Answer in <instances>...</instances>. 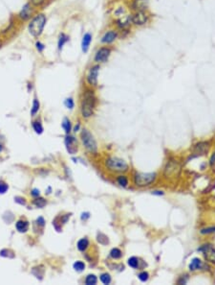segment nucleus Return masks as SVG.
I'll return each instance as SVG.
<instances>
[{"instance_id":"1","label":"nucleus","mask_w":215,"mask_h":285,"mask_svg":"<svg viewBox=\"0 0 215 285\" xmlns=\"http://www.w3.org/2000/svg\"><path fill=\"white\" fill-rule=\"evenodd\" d=\"M45 23H46V17L44 14L40 13V14H37L36 16L31 23L29 24V32L30 34L37 38L41 35L43 29H44V26H45Z\"/></svg>"},{"instance_id":"2","label":"nucleus","mask_w":215,"mask_h":285,"mask_svg":"<svg viewBox=\"0 0 215 285\" xmlns=\"http://www.w3.org/2000/svg\"><path fill=\"white\" fill-rule=\"evenodd\" d=\"M95 107V96L92 91H86L81 102V114L83 117L88 118L93 114Z\"/></svg>"},{"instance_id":"3","label":"nucleus","mask_w":215,"mask_h":285,"mask_svg":"<svg viewBox=\"0 0 215 285\" xmlns=\"http://www.w3.org/2000/svg\"><path fill=\"white\" fill-rule=\"evenodd\" d=\"M105 165L113 172H126L128 170V164L121 158H109L105 161Z\"/></svg>"},{"instance_id":"4","label":"nucleus","mask_w":215,"mask_h":285,"mask_svg":"<svg viewBox=\"0 0 215 285\" xmlns=\"http://www.w3.org/2000/svg\"><path fill=\"white\" fill-rule=\"evenodd\" d=\"M156 179L155 173H137L134 176V183L137 186H147Z\"/></svg>"},{"instance_id":"5","label":"nucleus","mask_w":215,"mask_h":285,"mask_svg":"<svg viewBox=\"0 0 215 285\" xmlns=\"http://www.w3.org/2000/svg\"><path fill=\"white\" fill-rule=\"evenodd\" d=\"M81 140L84 145V147L88 150L90 153L96 154L98 151V146L97 142L94 138V137L92 136L91 132L87 130H83L81 132Z\"/></svg>"},{"instance_id":"6","label":"nucleus","mask_w":215,"mask_h":285,"mask_svg":"<svg viewBox=\"0 0 215 285\" xmlns=\"http://www.w3.org/2000/svg\"><path fill=\"white\" fill-rule=\"evenodd\" d=\"M200 251H203L205 258L208 261H210L212 263H215V249L211 245H204L199 249Z\"/></svg>"},{"instance_id":"7","label":"nucleus","mask_w":215,"mask_h":285,"mask_svg":"<svg viewBox=\"0 0 215 285\" xmlns=\"http://www.w3.org/2000/svg\"><path fill=\"white\" fill-rule=\"evenodd\" d=\"M111 50L107 47H102L100 50H98V52L96 53L95 56V61L97 63H105L107 60H108L109 56H110Z\"/></svg>"},{"instance_id":"8","label":"nucleus","mask_w":215,"mask_h":285,"mask_svg":"<svg viewBox=\"0 0 215 285\" xmlns=\"http://www.w3.org/2000/svg\"><path fill=\"white\" fill-rule=\"evenodd\" d=\"M99 71H100V66L99 65H95V66H93V67L90 69L89 74H88V76H87V81H88V83L90 85L97 86Z\"/></svg>"},{"instance_id":"9","label":"nucleus","mask_w":215,"mask_h":285,"mask_svg":"<svg viewBox=\"0 0 215 285\" xmlns=\"http://www.w3.org/2000/svg\"><path fill=\"white\" fill-rule=\"evenodd\" d=\"M147 21V16L144 11H138L132 17V22L136 25H144Z\"/></svg>"},{"instance_id":"10","label":"nucleus","mask_w":215,"mask_h":285,"mask_svg":"<svg viewBox=\"0 0 215 285\" xmlns=\"http://www.w3.org/2000/svg\"><path fill=\"white\" fill-rule=\"evenodd\" d=\"M65 145L66 148L68 150V152L70 154H75L76 151H78V143H76V140L75 137H66L65 138Z\"/></svg>"},{"instance_id":"11","label":"nucleus","mask_w":215,"mask_h":285,"mask_svg":"<svg viewBox=\"0 0 215 285\" xmlns=\"http://www.w3.org/2000/svg\"><path fill=\"white\" fill-rule=\"evenodd\" d=\"M176 171L179 172L180 171V166L178 165V163L176 162H169L167 163V165L164 169V176L166 178H168L169 176H172V175H176Z\"/></svg>"},{"instance_id":"12","label":"nucleus","mask_w":215,"mask_h":285,"mask_svg":"<svg viewBox=\"0 0 215 285\" xmlns=\"http://www.w3.org/2000/svg\"><path fill=\"white\" fill-rule=\"evenodd\" d=\"M92 41V36L90 33H86L83 38H82V41H81V48H82V51L84 53H86L89 49V46H90V43Z\"/></svg>"},{"instance_id":"13","label":"nucleus","mask_w":215,"mask_h":285,"mask_svg":"<svg viewBox=\"0 0 215 285\" xmlns=\"http://www.w3.org/2000/svg\"><path fill=\"white\" fill-rule=\"evenodd\" d=\"M208 143H206V142H202V143H199L195 146V149H194V154L196 155H204L206 152H208Z\"/></svg>"},{"instance_id":"14","label":"nucleus","mask_w":215,"mask_h":285,"mask_svg":"<svg viewBox=\"0 0 215 285\" xmlns=\"http://www.w3.org/2000/svg\"><path fill=\"white\" fill-rule=\"evenodd\" d=\"M116 38H117V33L114 32V31H109V32L105 33V35L102 37L101 42H103V43H111V42H113L116 39Z\"/></svg>"},{"instance_id":"15","label":"nucleus","mask_w":215,"mask_h":285,"mask_svg":"<svg viewBox=\"0 0 215 285\" xmlns=\"http://www.w3.org/2000/svg\"><path fill=\"white\" fill-rule=\"evenodd\" d=\"M31 13H32L31 6H30V4H26L19 13V18L22 19H27L31 17Z\"/></svg>"},{"instance_id":"16","label":"nucleus","mask_w":215,"mask_h":285,"mask_svg":"<svg viewBox=\"0 0 215 285\" xmlns=\"http://www.w3.org/2000/svg\"><path fill=\"white\" fill-rule=\"evenodd\" d=\"M148 6V1L147 0H135L134 2V7L138 11H144L146 9Z\"/></svg>"},{"instance_id":"17","label":"nucleus","mask_w":215,"mask_h":285,"mask_svg":"<svg viewBox=\"0 0 215 285\" xmlns=\"http://www.w3.org/2000/svg\"><path fill=\"white\" fill-rule=\"evenodd\" d=\"M203 266V263L202 261L199 259V258H193L189 264V270L190 271H196V270H199L201 269V267Z\"/></svg>"},{"instance_id":"18","label":"nucleus","mask_w":215,"mask_h":285,"mask_svg":"<svg viewBox=\"0 0 215 285\" xmlns=\"http://www.w3.org/2000/svg\"><path fill=\"white\" fill-rule=\"evenodd\" d=\"M15 227H17V230L19 232H25V231H28L29 224H28V222H26V221L19 220V221H17V224H15Z\"/></svg>"},{"instance_id":"19","label":"nucleus","mask_w":215,"mask_h":285,"mask_svg":"<svg viewBox=\"0 0 215 285\" xmlns=\"http://www.w3.org/2000/svg\"><path fill=\"white\" fill-rule=\"evenodd\" d=\"M78 249L80 250V251H85L87 248H88V246H89V241H88V239L87 238H82V239H81L80 241L78 242Z\"/></svg>"},{"instance_id":"20","label":"nucleus","mask_w":215,"mask_h":285,"mask_svg":"<svg viewBox=\"0 0 215 285\" xmlns=\"http://www.w3.org/2000/svg\"><path fill=\"white\" fill-rule=\"evenodd\" d=\"M68 40H69V38H68L66 35L61 34V35L59 36V39H58V49H59V50L62 49V48H63V45H64V44H65Z\"/></svg>"},{"instance_id":"21","label":"nucleus","mask_w":215,"mask_h":285,"mask_svg":"<svg viewBox=\"0 0 215 285\" xmlns=\"http://www.w3.org/2000/svg\"><path fill=\"white\" fill-rule=\"evenodd\" d=\"M122 256V252L120 249L118 248H115V249H112L111 251H110V256L114 259H119Z\"/></svg>"},{"instance_id":"22","label":"nucleus","mask_w":215,"mask_h":285,"mask_svg":"<svg viewBox=\"0 0 215 285\" xmlns=\"http://www.w3.org/2000/svg\"><path fill=\"white\" fill-rule=\"evenodd\" d=\"M97 281H98V279H97V277L95 275H89L85 278V284L86 285H95L97 283Z\"/></svg>"},{"instance_id":"23","label":"nucleus","mask_w":215,"mask_h":285,"mask_svg":"<svg viewBox=\"0 0 215 285\" xmlns=\"http://www.w3.org/2000/svg\"><path fill=\"white\" fill-rule=\"evenodd\" d=\"M131 21H132V18H130V17H126L125 18L121 19V20H119L118 22H119V26H120V27L125 28V27H127V26L130 24V22H131Z\"/></svg>"},{"instance_id":"24","label":"nucleus","mask_w":215,"mask_h":285,"mask_svg":"<svg viewBox=\"0 0 215 285\" xmlns=\"http://www.w3.org/2000/svg\"><path fill=\"white\" fill-rule=\"evenodd\" d=\"M127 263H128V265H129L131 268H133V269H136V268H138V266H139V260H138V258L135 257V256L130 257V258L128 259Z\"/></svg>"},{"instance_id":"25","label":"nucleus","mask_w":215,"mask_h":285,"mask_svg":"<svg viewBox=\"0 0 215 285\" xmlns=\"http://www.w3.org/2000/svg\"><path fill=\"white\" fill-rule=\"evenodd\" d=\"M117 181H118V184L120 185L124 186V187L127 186V184H128V179H127V178L125 176H120V177H118Z\"/></svg>"},{"instance_id":"26","label":"nucleus","mask_w":215,"mask_h":285,"mask_svg":"<svg viewBox=\"0 0 215 285\" xmlns=\"http://www.w3.org/2000/svg\"><path fill=\"white\" fill-rule=\"evenodd\" d=\"M62 128L64 129V131H65L66 133H69V132H70V131H71V123H70V120H69L68 118H64V119H63Z\"/></svg>"},{"instance_id":"27","label":"nucleus","mask_w":215,"mask_h":285,"mask_svg":"<svg viewBox=\"0 0 215 285\" xmlns=\"http://www.w3.org/2000/svg\"><path fill=\"white\" fill-rule=\"evenodd\" d=\"M98 241L100 244H102V245H106V244H108L109 240H108V237H107L106 235H104L102 233H99V235H98Z\"/></svg>"},{"instance_id":"28","label":"nucleus","mask_w":215,"mask_h":285,"mask_svg":"<svg viewBox=\"0 0 215 285\" xmlns=\"http://www.w3.org/2000/svg\"><path fill=\"white\" fill-rule=\"evenodd\" d=\"M84 268H85V265L81 261H76V262L74 263V269L76 270V271L81 272V271H83V270H84Z\"/></svg>"},{"instance_id":"29","label":"nucleus","mask_w":215,"mask_h":285,"mask_svg":"<svg viewBox=\"0 0 215 285\" xmlns=\"http://www.w3.org/2000/svg\"><path fill=\"white\" fill-rule=\"evenodd\" d=\"M39 110V102L37 99H35L34 102H33V108H32V111H31V113L32 115H35Z\"/></svg>"},{"instance_id":"30","label":"nucleus","mask_w":215,"mask_h":285,"mask_svg":"<svg viewBox=\"0 0 215 285\" xmlns=\"http://www.w3.org/2000/svg\"><path fill=\"white\" fill-rule=\"evenodd\" d=\"M100 281L103 284H109L111 282V277L109 274H102L100 276Z\"/></svg>"},{"instance_id":"31","label":"nucleus","mask_w":215,"mask_h":285,"mask_svg":"<svg viewBox=\"0 0 215 285\" xmlns=\"http://www.w3.org/2000/svg\"><path fill=\"white\" fill-rule=\"evenodd\" d=\"M34 205H37V207H40L42 208L45 205H46V201L43 199V198H37L34 201Z\"/></svg>"},{"instance_id":"32","label":"nucleus","mask_w":215,"mask_h":285,"mask_svg":"<svg viewBox=\"0 0 215 285\" xmlns=\"http://www.w3.org/2000/svg\"><path fill=\"white\" fill-rule=\"evenodd\" d=\"M33 127H34V130L36 131V132L37 133H42L43 132V128L41 126V124L39 122H34L33 123Z\"/></svg>"},{"instance_id":"33","label":"nucleus","mask_w":215,"mask_h":285,"mask_svg":"<svg viewBox=\"0 0 215 285\" xmlns=\"http://www.w3.org/2000/svg\"><path fill=\"white\" fill-rule=\"evenodd\" d=\"M138 277H139V279H140L141 281L145 282V281H147V280H148L149 275H148V273H147V272H142V273H140V274H139V276H138Z\"/></svg>"},{"instance_id":"34","label":"nucleus","mask_w":215,"mask_h":285,"mask_svg":"<svg viewBox=\"0 0 215 285\" xmlns=\"http://www.w3.org/2000/svg\"><path fill=\"white\" fill-rule=\"evenodd\" d=\"M212 232H215V227L206 228V229H203V230L201 231V233H202V234H208V233H212Z\"/></svg>"},{"instance_id":"35","label":"nucleus","mask_w":215,"mask_h":285,"mask_svg":"<svg viewBox=\"0 0 215 285\" xmlns=\"http://www.w3.org/2000/svg\"><path fill=\"white\" fill-rule=\"evenodd\" d=\"M64 104H65V106H66L68 109H73V108H74V101H73L72 98H67V99L65 100Z\"/></svg>"},{"instance_id":"36","label":"nucleus","mask_w":215,"mask_h":285,"mask_svg":"<svg viewBox=\"0 0 215 285\" xmlns=\"http://www.w3.org/2000/svg\"><path fill=\"white\" fill-rule=\"evenodd\" d=\"M7 190H8V185L3 182H0V194H4Z\"/></svg>"},{"instance_id":"37","label":"nucleus","mask_w":215,"mask_h":285,"mask_svg":"<svg viewBox=\"0 0 215 285\" xmlns=\"http://www.w3.org/2000/svg\"><path fill=\"white\" fill-rule=\"evenodd\" d=\"M36 46H37V49L39 52H42V51L44 50V48H45L44 44H42L40 41H37V42L36 43Z\"/></svg>"},{"instance_id":"38","label":"nucleus","mask_w":215,"mask_h":285,"mask_svg":"<svg viewBox=\"0 0 215 285\" xmlns=\"http://www.w3.org/2000/svg\"><path fill=\"white\" fill-rule=\"evenodd\" d=\"M45 1V0H32V2H33V4H35V5H40V4H42L43 2Z\"/></svg>"},{"instance_id":"39","label":"nucleus","mask_w":215,"mask_h":285,"mask_svg":"<svg viewBox=\"0 0 215 285\" xmlns=\"http://www.w3.org/2000/svg\"><path fill=\"white\" fill-rule=\"evenodd\" d=\"M14 200H15V202H17V203H19L20 205H25V201H24V199H22V198L17 197V198H15Z\"/></svg>"},{"instance_id":"40","label":"nucleus","mask_w":215,"mask_h":285,"mask_svg":"<svg viewBox=\"0 0 215 285\" xmlns=\"http://www.w3.org/2000/svg\"><path fill=\"white\" fill-rule=\"evenodd\" d=\"M44 223H45V221H44V219H43L42 217H39V218L37 219V224H39L41 227L44 226Z\"/></svg>"},{"instance_id":"41","label":"nucleus","mask_w":215,"mask_h":285,"mask_svg":"<svg viewBox=\"0 0 215 285\" xmlns=\"http://www.w3.org/2000/svg\"><path fill=\"white\" fill-rule=\"evenodd\" d=\"M32 195H33V196H35V197L39 196V190H37V189H33V191H32Z\"/></svg>"},{"instance_id":"42","label":"nucleus","mask_w":215,"mask_h":285,"mask_svg":"<svg viewBox=\"0 0 215 285\" xmlns=\"http://www.w3.org/2000/svg\"><path fill=\"white\" fill-rule=\"evenodd\" d=\"M210 165H213V164L215 163V153L211 156V158H210Z\"/></svg>"},{"instance_id":"43","label":"nucleus","mask_w":215,"mask_h":285,"mask_svg":"<svg viewBox=\"0 0 215 285\" xmlns=\"http://www.w3.org/2000/svg\"><path fill=\"white\" fill-rule=\"evenodd\" d=\"M86 218H89V213H82V214H81V219L84 220V219H86Z\"/></svg>"},{"instance_id":"44","label":"nucleus","mask_w":215,"mask_h":285,"mask_svg":"<svg viewBox=\"0 0 215 285\" xmlns=\"http://www.w3.org/2000/svg\"><path fill=\"white\" fill-rule=\"evenodd\" d=\"M153 194L154 195H164V192L163 191H155V192H153Z\"/></svg>"},{"instance_id":"45","label":"nucleus","mask_w":215,"mask_h":285,"mask_svg":"<svg viewBox=\"0 0 215 285\" xmlns=\"http://www.w3.org/2000/svg\"><path fill=\"white\" fill-rule=\"evenodd\" d=\"M2 151V144H0V152Z\"/></svg>"}]
</instances>
